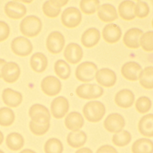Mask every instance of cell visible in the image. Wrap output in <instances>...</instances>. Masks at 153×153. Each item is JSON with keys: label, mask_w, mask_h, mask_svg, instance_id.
Returning a JSON list of instances; mask_svg holds the SVG:
<instances>
[{"label": "cell", "mask_w": 153, "mask_h": 153, "mask_svg": "<svg viewBox=\"0 0 153 153\" xmlns=\"http://www.w3.org/2000/svg\"><path fill=\"white\" fill-rule=\"evenodd\" d=\"M42 22L38 17L30 15L25 17L20 23L21 33L29 38L36 36L42 29Z\"/></svg>", "instance_id": "1"}, {"label": "cell", "mask_w": 153, "mask_h": 153, "mask_svg": "<svg viewBox=\"0 0 153 153\" xmlns=\"http://www.w3.org/2000/svg\"><path fill=\"white\" fill-rule=\"evenodd\" d=\"M105 105L99 101H90L83 107L82 113L85 118L91 123L100 121L105 114Z\"/></svg>", "instance_id": "2"}, {"label": "cell", "mask_w": 153, "mask_h": 153, "mask_svg": "<svg viewBox=\"0 0 153 153\" xmlns=\"http://www.w3.org/2000/svg\"><path fill=\"white\" fill-rule=\"evenodd\" d=\"M97 71V66L91 62H84L79 64L75 70L76 78L81 82L92 81Z\"/></svg>", "instance_id": "3"}, {"label": "cell", "mask_w": 153, "mask_h": 153, "mask_svg": "<svg viewBox=\"0 0 153 153\" xmlns=\"http://www.w3.org/2000/svg\"><path fill=\"white\" fill-rule=\"evenodd\" d=\"M82 15L80 11L74 7L64 10L61 15V22L68 28H75L81 23Z\"/></svg>", "instance_id": "4"}, {"label": "cell", "mask_w": 153, "mask_h": 153, "mask_svg": "<svg viewBox=\"0 0 153 153\" xmlns=\"http://www.w3.org/2000/svg\"><path fill=\"white\" fill-rule=\"evenodd\" d=\"M75 92L79 97L90 100L100 97L103 93V89L95 84H85L79 85Z\"/></svg>", "instance_id": "5"}, {"label": "cell", "mask_w": 153, "mask_h": 153, "mask_svg": "<svg viewBox=\"0 0 153 153\" xmlns=\"http://www.w3.org/2000/svg\"><path fill=\"white\" fill-rule=\"evenodd\" d=\"M11 48L15 54L25 57L32 53L33 46L27 38L24 36H17L12 40Z\"/></svg>", "instance_id": "6"}, {"label": "cell", "mask_w": 153, "mask_h": 153, "mask_svg": "<svg viewBox=\"0 0 153 153\" xmlns=\"http://www.w3.org/2000/svg\"><path fill=\"white\" fill-rule=\"evenodd\" d=\"M65 39L62 33L58 31L51 32L46 39V47L48 51L56 54L60 53L65 45Z\"/></svg>", "instance_id": "7"}, {"label": "cell", "mask_w": 153, "mask_h": 153, "mask_svg": "<svg viewBox=\"0 0 153 153\" xmlns=\"http://www.w3.org/2000/svg\"><path fill=\"white\" fill-rule=\"evenodd\" d=\"M103 126L110 133H118L122 131L125 126V120L124 117L120 114H110L104 120Z\"/></svg>", "instance_id": "8"}, {"label": "cell", "mask_w": 153, "mask_h": 153, "mask_svg": "<svg viewBox=\"0 0 153 153\" xmlns=\"http://www.w3.org/2000/svg\"><path fill=\"white\" fill-rule=\"evenodd\" d=\"M29 115L34 123H50V113L48 109L42 105L34 104L32 105L29 110Z\"/></svg>", "instance_id": "9"}, {"label": "cell", "mask_w": 153, "mask_h": 153, "mask_svg": "<svg viewBox=\"0 0 153 153\" xmlns=\"http://www.w3.org/2000/svg\"><path fill=\"white\" fill-rule=\"evenodd\" d=\"M42 91L47 96H54L58 94L62 88L60 80L54 76L45 77L41 82Z\"/></svg>", "instance_id": "10"}, {"label": "cell", "mask_w": 153, "mask_h": 153, "mask_svg": "<svg viewBox=\"0 0 153 153\" xmlns=\"http://www.w3.org/2000/svg\"><path fill=\"white\" fill-rule=\"evenodd\" d=\"M69 104L68 99L63 96H59L51 103V112L56 119L62 118L68 112Z\"/></svg>", "instance_id": "11"}, {"label": "cell", "mask_w": 153, "mask_h": 153, "mask_svg": "<svg viewBox=\"0 0 153 153\" xmlns=\"http://www.w3.org/2000/svg\"><path fill=\"white\" fill-rule=\"evenodd\" d=\"M5 14L10 19L18 20L22 19L26 13V7L17 1H9L4 7Z\"/></svg>", "instance_id": "12"}, {"label": "cell", "mask_w": 153, "mask_h": 153, "mask_svg": "<svg viewBox=\"0 0 153 153\" xmlns=\"http://www.w3.org/2000/svg\"><path fill=\"white\" fill-rule=\"evenodd\" d=\"M95 77L98 84L105 87L114 86L117 81V76L115 72L106 68L97 71Z\"/></svg>", "instance_id": "13"}, {"label": "cell", "mask_w": 153, "mask_h": 153, "mask_svg": "<svg viewBox=\"0 0 153 153\" xmlns=\"http://www.w3.org/2000/svg\"><path fill=\"white\" fill-rule=\"evenodd\" d=\"M142 69L140 65L135 62L125 63L121 69V72L126 79L130 81H136L139 78Z\"/></svg>", "instance_id": "14"}, {"label": "cell", "mask_w": 153, "mask_h": 153, "mask_svg": "<svg viewBox=\"0 0 153 153\" xmlns=\"http://www.w3.org/2000/svg\"><path fill=\"white\" fill-rule=\"evenodd\" d=\"M63 54L68 62L72 64H76L82 59L83 51L78 44L72 42L66 45Z\"/></svg>", "instance_id": "15"}, {"label": "cell", "mask_w": 153, "mask_h": 153, "mask_svg": "<svg viewBox=\"0 0 153 153\" xmlns=\"http://www.w3.org/2000/svg\"><path fill=\"white\" fill-rule=\"evenodd\" d=\"M20 69L17 63L10 62L7 63L2 69V77L8 83H13L19 78Z\"/></svg>", "instance_id": "16"}, {"label": "cell", "mask_w": 153, "mask_h": 153, "mask_svg": "<svg viewBox=\"0 0 153 153\" xmlns=\"http://www.w3.org/2000/svg\"><path fill=\"white\" fill-rule=\"evenodd\" d=\"M143 33L140 29L131 28L126 32L123 36V42L129 48H138L140 47V38Z\"/></svg>", "instance_id": "17"}, {"label": "cell", "mask_w": 153, "mask_h": 153, "mask_svg": "<svg viewBox=\"0 0 153 153\" xmlns=\"http://www.w3.org/2000/svg\"><path fill=\"white\" fill-rule=\"evenodd\" d=\"M122 34L120 27L115 23L106 25L102 30L103 39L109 44L117 42L121 38Z\"/></svg>", "instance_id": "18"}, {"label": "cell", "mask_w": 153, "mask_h": 153, "mask_svg": "<svg viewBox=\"0 0 153 153\" xmlns=\"http://www.w3.org/2000/svg\"><path fill=\"white\" fill-rule=\"evenodd\" d=\"M97 16L100 20L108 23L118 19L116 8L111 4H104L97 8Z\"/></svg>", "instance_id": "19"}, {"label": "cell", "mask_w": 153, "mask_h": 153, "mask_svg": "<svg viewBox=\"0 0 153 153\" xmlns=\"http://www.w3.org/2000/svg\"><path fill=\"white\" fill-rule=\"evenodd\" d=\"M115 102L117 106L123 108L131 107L134 100V95L128 89H123L118 91L115 96Z\"/></svg>", "instance_id": "20"}, {"label": "cell", "mask_w": 153, "mask_h": 153, "mask_svg": "<svg viewBox=\"0 0 153 153\" xmlns=\"http://www.w3.org/2000/svg\"><path fill=\"white\" fill-rule=\"evenodd\" d=\"M2 99L4 103L8 106L16 108L22 103L23 97L19 91L7 88L2 91Z\"/></svg>", "instance_id": "21"}, {"label": "cell", "mask_w": 153, "mask_h": 153, "mask_svg": "<svg viewBox=\"0 0 153 153\" xmlns=\"http://www.w3.org/2000/svg\"><path fill=\"white\" fill-rule=\"evenodd\" d=\"M100 38L99 30L96 28L90 27L85 30L82 34L81 41L85 47L91 48L99 42Z\"/></svg>", "instance_id": "22"}, {"label": "cell", "mask_w": 153, "mask_h": 153, "mask_svg": "<svg viewBox=\"0 0 153 153\" xmlns=\"http://www.w3.org/2000/svg\"><path fill=\"white\" fill-rule=\"evenodd\" d=\"M84 123V118L82 115L78 112H70L65 119V124L66 127L72 131L79 130Z\"/></svg>", "instance_id": "23"}, {"label": "cell", "mask_w": 153, "mask_h": 153, "mask_svg": "<svg viewBox=\"0 0 153 153\" xmlns=\"http://www.w3.org/2000/svg\"><path fill=\"white\" fill-rule=\"evenodd\" d=\"M138 130L140 133L146 137H153V114L143 116L139 121Z\"/></svg>", "instance_id": "24"}, {"label": "cell", "mask_w": 153, "mask_h": 153, "mask_svg": "<svg viewBox=\"0 0 153 153\" xmlns=\"http://www.w3.org/2000/svg\"><path fill=\"white\" fill-rule=\"evenodd\" d=\"M135 3L131 1H122L118 5V11L121 18L124 20H132L135 18Z\"/></svg>", "instance_id": "25"}, {"label": "cell", "mask_w": 153, "mask_h": 153, "mask_svg": "<svg viewBox=\"0 0 153 153\" xmlns=\"http://www.w3.org/2000/svg\"><path fill=\"white\" fill-rule=\"evenodd\" d=\"M30 65L34 72L41 73L44 72L47 67V58L42 53H35L30 57Z\"/></svg>", "instance_id": "26"}, {"label": "cell", "mask_w": 153, "mask_h": 153, "mask_svg": "<svg viewBox=\"0 0 153 153\" xmlns=\"http://www.w3.org/2000/svg\"><path fill=\"white\" fill-rule=\"evenodd\" d=\"M66 140L70 146L74 148H78L85 144L87 140V135L82 130L71 131L68 134Z\"/></svg>", "instance_id": "27"}, {"label": "cell", "mask_w": 153, "mask_h": 153, "mask_svg": "<svg viewBox=\"0 0 153 153\" xmlns=\"http://www.w3.org/2000/svg\"><path fill=\"white\" fill-rule=\"evenodd\" d=\"M132 153H153V142L149 139L140 138L131 146Z\"/></svg>", "instance_id": "28"}, {"label": "cell", "mask_w": 153, "mask_h": 153, "mask_svg": "<svg viewBox=\"0 0 153 153\" xmlns=\"http://www.w3.org/2000/svg\"><path fill=\"white\" fill-rule=\"evenodd\" d=\"M6 145L12 151H18L24 145L25 140L23 136L19 133L13 132L8 134L6 137Z\"/></svg>", "instance_id": "29"}, {"label": "cell", "mask_w": 153, "mask_h": 153, "mask_svg": "<svg viewBox=\"0 0 153 153\" xmlns=\"http://www.w3.org/2000/svg\"><path fill=\"white\" fill-rule=\"evenodd\" d=\"M139 83L146 89H153V66H148L142 71L139 76Z\"/></svg>", "instance_id": "30"}, {"label": "cell", "mask_w": 153, "mask_h": 153, "mask_svg": "<svg viewBox=\"0 0 153 153\" xmlns=\"http://www.w3.org/2000/svg\"><path fill=\"white\" fill-rule=\"evenodd\" d=\"M54 69L57 76L62 79H66L71 75V67L63 60H57L54 63Z\"/></svg>", "instance_id": "31"}, {"label": "cell", "mask_w": 153, "mask_h": 153, "mask_svg": "<svg viewBox=\"0 0 153 153\" xmlns=\"http://www.w3.org/2000/svg\"><path fill=\"white\" fill-rule=\"evenodd\" d=\"M131 134L127 130H122L115 133L112 136V142L115 145L123 147L128 145L131 141Z\"/></svg>", "instance_id": "32"}, {"label": "cell", "mask_w": 153, "mask_h": 153, "mask_svg": "<svg viewBox=\"0 0 153 153\" xmlns=\"http://www.w3.org/2000/svg\"><path fill=\"white\" fill-rule=\"evenodd\" d=\"M15 115L13 111L7 107L0 108V126L7 127L14 121Z\"/></svg>", "instance_id": "33"}, {"label": "cell", "mask_w": 153, "mask_h": 153, "mask_svg": "<svg viewBox=\"0 0 153 153\" xmlns=\"http://www.w3.org/2000/svg\"><path fill=\"white\" fill-rule=\"evenodd\" d=\"M63 147L61 141L57 138H50L44 145L45 153H62Z\"/></svg>", "instance_id": "34"}, {"label": "cell", "mask_w": 153, "mask_h": 153, "mask_svg": "<svg viewBox=\"0 0 153 153\" xmlns=\"http://www.w3.org/2000/svg\"><path fill=\"white\" fill-rule=\"evenodd\" d=\"M100 2L98 0H81L79 2L81 10L85 14L95 13L99 7Z\"/></svg>", "instance_id": "35"}, {"label": "cell", "mask_w": 153, "mask_h": 153, "mask_svg": "<svg viewBox=\"0 0 153 153\" xmlns=\"http://www.w3.org/2000/svg\"><path fill=\"white\" fill-rule=\"evenodd\" d=\"M140 45L146 52L153 51V31H148L140 38Z\"/></svg>", "instance_id": "36"}, {"label": "cell", "mask_w": 153, "mask_h": 153, "mask_svg": "<svg viewBox=\"0 0 153 153\" xmlns=\"http://www.w3.org/2000/svg\"><path fill=\"white\" fill-rule=\"evenodd\" d=\"M152 106L151 100L146 96H141L139 97L136 103L135 108L137 112L140 114H145L148 112Z\"/></svg>", "instance_id": "37"}, {"label": "cell", "mask_w": 153, "mask_h": 153, "mask_svg": "<svg viewBox=\"0 0 153 153\" xmlns=\"http://www.w3.org/2000/svg\"><path fill=\"white\" fill-rule=\"evenodd\" d=\"M50 126V123H36L32 120L29 122V128L35 135L41 136L46 133Z\"/></svg>", "instance_id": "38"}, {"label": "cell", "mask_w": 153, "mask_h": 153, "mask_svg": "<svg viewBox=\"0 0 153 153\" xmlns=\"http://www.w3.org/2000/svg\"><path fill=\"white\" fill-rule=\"evenodd\" d=\"M42 11L48 17L56 18L61 12V9L54 7L50 1H45L42 5Z\"/></svg>", "instance_id": "39"}, {"label": "cell", "mask_w": 153, "mask_h": 153, "mask_svg": "<svg viewBox=\"0 0 153 153\" xmlns=\"http://www.w3.org/2000/svg\"><path fill=\"white\" fill-rule=\"evenodd\" d=\"M135 16L140 19H143L148 16L149 13V8L147 3L142 1H137L134 7Z\"/></svg>", "instance_id": "40"}, {"label": "cell", "mask_w": 153, "mask_h": 153, "mask_svg": "<svg viewBox=\"0 0 153 153\" xmlns=\"http://www.w3.org/2000/svg\"><path fill=\"white\" fill-rule=\"evenodd\" d=\"M10 29L8 25L4 21H0V42L7 39L10 35Z\"/></svg>", "instance_id": "41"}, {"label": "cell", "mask_w": 153, "mask_h": 153, "mask_svg": "<svg viewBox=\"0 0 153 153\" xmlns=\"http://www.w3.org/2000/svg\"><path fill=\"white\" fill-rule=\"evenodd\" d=\"M96 153H118L117 149L111 145H104L99 147Z\"/></svg>", "instance_id": "42"}, {"label": "cell", "mask_w": 153, "mask_h": 153, "mask_svg": "<svg viewBox=\"0 0 153 153\" xmlns=\"http://www.w3.org/2000/svg\"><path fill=\"white\" fill-rule=\"evenodd\" d=\"M50 2L56 7L60 8L62 7L65 5L68 1H62V0H50Z\"/></svg>", "instance_id": "43"}, {"label": "cell", "mask_w": 153, "mask_h": 153, "mask_svg": "<svg viewBox=\"0 0 153 153\" xmlns=\"http://www.w3.org/2000/svg\"><path fill=\"white\" fill-rule=\"evenodd\" d=\"M75 153H93V151L88 148H82L78 149Z\"/></svg>", "instance_id": "44"}, {"label": "cell", "mask_w": 153, "mask_h": 153, "mask_svg": "<svg viewBox=\"0 0 153 153\" xmlns=\"http://www.w3.org/2000/svg\"><path fill=\"white\" fill-rule=\"evenodd\" d=\"M6 63L7 62L4 59H0V78L2 77V69Z\"/></svg>", "instance_id": "45"}, {"label": "cell", "mask_w": 153, "mask_h": 153, "mask_svg": "<svg viewBox=\"0 0 153 153\" xmlns=\"http://www.w3.org/2000/svg\"><path fill=\"white\" fill-rule=\"evenodd\" d=\"M20 153H36V152L31 149H23V151H22Z\"/></svg>", "instance_id": "46"}, {"label": "cell", "mask_w": 153, "mask_h": 153, "mask_svg": "<svg viewBox=\"0 0 153 153\" xmlns=\"http://www.w3.org/2000/svg\"><path fill=\"white\" fill-rule=\"evenodd\" d=\"M4 140V135L3 133L0 131V145L2 143Z\"/></svg>", "instance_id": "47"}, {"label": "cell", "mask_w": 153, "mask_h": 153, "mask_svg": "<svg viewBox=\"0 0 153 153\" xmlns=\"http://www.w3.org/2000/svg\"><path fill=\"white\" fill-rule=\"evenodd\" d=\"M21 2H24V3H30V2H32V1H22Z\"/></svg>", "instance_id": "48"}, {"label": "cell", "mask_w": 153, "mask_h": 153, "mask_svg": "<svg viewBox=\"0 0 153 153\" xmlns=\"http://www.w3.org/2000/svg\"><path fill=\"white\" fill-rule=\"evenodd\" d=\"M0 153H4L2 151H1V150H0Z\"/></svg>", "instance_id": "49"}, {"label": "cell", "mask_w": 153, "mask_h": 153, "mask_svg": "<svg viewBox=\"0 0 153 153\" xmlns=\"http://www.w3.org/2000/svg\"><path fill=\"white\" fill-rule=\"evenodd\" d=\"M152 27H153V19H152Z\"/></svg>", "instance_id": "50"}]
</instances>
